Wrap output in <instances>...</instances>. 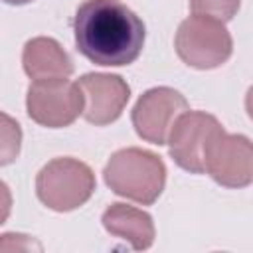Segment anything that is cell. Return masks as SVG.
<instances>
[{
	"mask_svg": "<svg viewBox=\"0 0 253 253\" xmlns=\"http://www.w3.org/2000/svg\"><path fill=\"white\" fill-rule=\"evenodd\" d=\"M245 111H247L249 119L253 121V87L247 89V95H245Z\"/></svg>",
	"mask_w": 253,
	"mask_h": 253,
	"instance_id": "cell-14",
	"label": "cell"
},
{
	"mask_svg": "<svg viewBox=\"0 0 253 253\" xmlns=\"http://www.w3.org/2000/svg\"><path fill=\"white\" fill-rule=\"evenodd\" d=\"M20 144H22V130L20 125L6 113H2V160L0 164L6 166L14 162L20 154Z\"/></svg>",
	"mask_w": 253,
	"mask_h": 253,
	"instance_id": "cell-13",
	"label": "cell"
},
{
	"mask_svg": "<svg viewBox=\"0 0 253 253\" xmlns=\"http://www.w3.org/2000/svg\"><path fill=\"white\" fill-rule=\"evenodd\" d=\"M103 178L117 196L140 206H152L164 192L166 166L158 154L128 146L111 154Z\"/></svg>",
	"mask_w": 253,
	"mask_h": 253,
	"instance_id": "cell-2",
	"label": "cell"
},
{
	"mask_svg": "<svg viewBox=\"0 0 253 253\" xmlns=\"http://www.w3.org/2000/svg\"><path fill=\"white\" fill-rule=\"evenodd\" d=\"M206 174L223 188H245L253 182V142L245 134L217 132L204 154Z\"/></svg>",
	"mask_w": 253,
	"mask_h": 253,
	"instance_id": "cell-6",
	"label": "cell"
},
{
	"mask_svg": "<svg viewBox=\"0 0 253 253\" xmlns=\"http://www.w3.org/2000/svg\"><path fill=\"white\" fill-rule=\"evenodd\" d=\"M174 47L186 65L194 69H215L231 57L233 40L223 22L194 14L178 26Z\"/></svg>",
	"mask_w": 253,
	"mask_h": 253,
	"instance_id": "cell-4",
	"label": "cell"
},
{
	"mask_svg": "<svg viewBox=\"0 0 253 253\" xmlns=\"http://www.w3.org/2000/svg\"><path fill=\"white\" fill-rule=\"evenodd\" d=\"M221 130L223 126L213 115L206 111H184L168 134L170 158L190 174H204L206 148Z\"/></svg>",
	"mask_w": 253,
	"mask_h": 253,
	"instance_id": "cell-7",
	"label": "cell"
},
{
	"mask_svg": "<svg viewBox=\"0 0 253 253\" xmlns=\"http://www.w3.org/2000/svg\"><path fill=\"white\" fill-rule=\"evenodd\" d=\"M93 170L71 156H59L42 166L36 176L40 202L53 211H73L87 204L95 192Z\"/></svg>",
	"mask_w": 253,
	"mask_h": 253,
	"instance_id": "cell-3",
	"label": "cell"
},
{
	"mask_svg": "<svg viewBox=\"0 0 253 253\" xmlns=\"http://www.w3.org/2000/svg\"><path fill=\"white\" fill-rule=\"evenodd\" d=\"M22 67L34 81L69 77L73 73V61L57 40L38 36L26 42L22 51Z\"/></svg>",
	"mask_w": 253,
	"mask_h": 253,
	"instance_id": "cell-11",
	"label": "cell"
},
{
	"mask_svg": "<svg viewBox=\"0 0 253 253\" xmlns=\"http://www.w3.org/2000/svg\"><path fill=\"white\" fill-rule=\"evenodd\" d=\"M85 99L77 83L67 77L34 81L28 87L26 111L28 117L40 126L63 128L73 125L83 115Z\"/></svg>",
	"mask_w": 253,
	"mask_h": 253,
	"instance_id": "cell-5",
	"label": "cell"
},
{
	"mask_svg": "<svg viewBox=\"0 0 253 253\" xmlns=\"http://www.w3.org/2000/svg\"><path fill=\"white\" fill-rule=\"evenodd\" d=\"M241 6V0H190L192 14L208 16L219 22H229L237 14Z\"/></svg>",
	"mask_w": 253,
	"mask_h": 253,
	"instance_id": "cell-12",
	"label": "cell"
},
{
	"mask_svg": "<svg viewBox=\"0 0 253 253\" xmlns=\"http://www.w3.org/2000/svg\"><path fill=\"white\" fill-rule=\"evenodd\" d=\"M77 85L81 87L85 99L83 119L95 126L115 123L130 99V87L121 75L85 73L79 77Z\"/></svg>",
	"mask_w": 253,
	"mask_h": 253,
	"instance_id": "cell-9",
	"label": "cell"
},
{
	"mask_svg": "<svg viewBox=\"0 0 253 253\" xmlns=\"http://www.w3.org/2000/svg\"><path fill=\"white\" fill-rule=\"evenodd\" d=\"M101 221L107 233L126 241L134 251H144L154 243V221L144 210L115 202L103 211Z\"/></svg>",
	"mask_w": 253,
	"mask_h": 253,
	"instance_id": "cell-10",
	"label": "cell"
},
{
	"mask_svg": "<svg viewBox=\"0 0 253 253\" xmlns=\"http://www.w3.org/2000/svg\"><path fill=\"white\" fill-rule=\"evenodd\" d=\"M6 4H12V6H22V4H28L32 0H4Z\"/></svg>",
	"mask_w": 253,
	"mask_h": 253,
	"instance_id": "cell-15",
	"label": "cell"
},
{
	"mask_svg": "<svg viewBox=\"0 0 253 253\" xmlns=\"http://www.w3.org/2000/svg\"><path fill=\"white\" fill-rule=\"evenodd\" d=\"M184 111H188V101L180 91L172 87H152L138 97L130 121L142 140L160 146L168 142V134Z\"/></svg>",
	"mask_w": 253,
	"mask_h": 253,
	"instance_id": "cell-8",
	"label": "cell"
},
{
	"mask_svg": "<svg viewBox=\"0 0 253 253\" xmlns=\"http://www.w3.org/2000/svg\"><path fill=\"white\" fill-rule=\"evenodd\" d=\"M77 51L95 65L123 67L138 59L146 28L121 0H85L73 18Z\"/></svg>",
	"mask_w": 253,
	"mask_h": 253,
	"instance_id": "cell-1",
	"label": "cell"
}]
</instances>
